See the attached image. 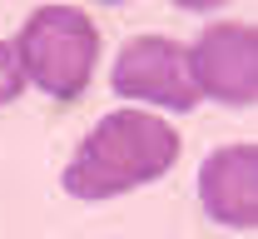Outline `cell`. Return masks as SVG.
Listing matches in <instances>:
<instances>
[{"instance_id": "obj_1", "label": "cell", "mask_w": 258, "mask_h": 239, "mask_svg": "<svg viewBox=\"0 0 258 239\" xmlns=\"http://www.w3.org/2000/svg\"><path fill=\"white\" fill-rule=\"evenodd\" d=\"M174 160H179V130L169 120L144 115V110H114L70 155L64 189L75 200L99 205V200H114L124 189L154 184L159 174L174 170Z\"/></svg>"}, {"instance_id": "obj_2", "label": "cell", "mask_w": 258, "mask_h": 239, "mask_svg": "<svg viewBox=\"0 0 258 239\" xmlns=\"http://www.w3.org/2000/svg\"><path fill=\"white\" fill-rule=\"evenodd\" d=\"M15 60L25 85L45 90L50 100H80L95 80L99 30L75 5H40L15 35Z\"/></svg>"}, {"instance_id": "obj_3", "label": "cell", "mask_w": 258, "mask_h": 239, "mask_svg": "<svg viewBox=\"0 0 258 239\" xmlns=\"http://www.w3.org/2000/svg\"><path fill=\"white\" fill-rule=\"evenodd\" d=\"M114 90L124 100H149L164 110H194L204 100L189 70V50L164 35H134L114 60Z\"/></svg>"}, {"instance_id": "obj_4", "label": "cell", "mask_w": 258, "mask_h": 239, "mask_svg": "<svg viewBox=\"0 0 258 239\" xmlns=\"http://www.w3.org/2000/svg\"><path fill=\"white\" fill-rule=\"evenodd\" d=\"M189 70L199 95H214L224 105L258 100V35L243 20H219L194 40Z\"/></svg>"}, {"instance_id": "obj_5", "label": "cell", "mask_w": 258, "mask_h": 239, "mask_svg": "<svg viewBox=\"0 0 258 239\" xmlns=\"http://www.w3.org/2000/svg\"><path fill=\"white\" fill-rule=\"evenodd\" d=\"M199 200L228 229L258 224V150L253 145H224L199 165Z\"/></svg>"}, {"instance_id": "obj_6", "label": "cell", "mask_w": 258, "mask_h": 239, "mask_svg": "<svg viewBox=\"0 0 258 239\" xmlns=\"http://www.w3.org/2000/svg\"><path fill=\"white\" fill-rule=\"evenodd\" d=\"M20 90H25V75H20V60H15V45L0 40V105L20 100Z\"/></svg>"}]
</instances>
